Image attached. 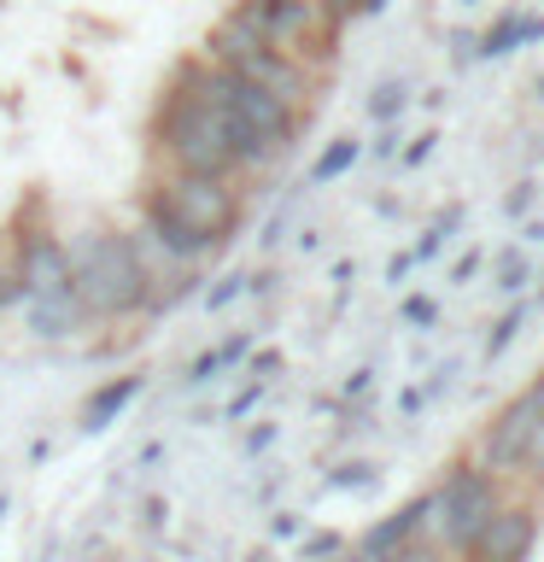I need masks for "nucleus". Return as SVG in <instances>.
Returning a JSON list of instances; mask_svg holds the SVG:
<instances>
[{
    "mask_svg": "<svg viewBox=\"0 0 544 562\" xmlns=\"http://www.w3.org/2000/svg\"><path fill=\"white\" fill-rule=\"evenodd\" d=\"M433 140H439V135H421V140H416V147H404V165H421V158H428V153H433Z\"/></svg>",
    "mask_w": 544,
    "mask_h": 562,
    "instance_id": "nucleus-27",
    "label": "nucleus"
},
{
    "mask_svg": "<svg viewBox=\"0 0 544 562\" xmlns=\"http://www.w3.org/2000/svg\"><path fill=\"white\" fill-rule=\"evenodd\" d=\"M152 140H158V153H165L170 170L235 176V123H228L223 105L188 77V65L175 70V82L165 88V100H158Z\"/></svg>",
    "mask_w": 544,
    "mask_h": 562,
    "instance_id": "nucleus-1",
    "label": "nucleus"
},
{
    "mask_svg": "<svg viewBox=\"0 0 544 562\" xmlns=\"http://www.w3.org/2000/svg\"><path fill=\"white\" fill-rule=\"evenodd\" d=\"M246 346H252V340H246V334H240V340H223V346L200 351V358H193V369H188V381H193V386H205L211 375H217V369L240 363V358H246Z\"/></svg>",
    "mask_w": 544,
    "mask_h": 562,
    "instance_id": "nucleus-17",
    "label": "nucleus"
},
{
    "mask_svg": "<svg viewBox=\"0 0 544 562\" xmlns=\"http://www.w3.org/2000/svg\"><path fill=\"white\" fill-rule=\"evenodd\" d=\"M158 205L170 211L175 223H188L211 252L240 228V193L228 188V176H188V170H165L158 182L147 188Z\"/></svg>",
    "mask_w": 544,
    "mask_h": 562,
    "instance_id": "nucleus-6",
    "label": "nucleus"
},
{
    "mask_svg": "<svg viewBox=\"0 0 544 562\" xmlns=\"http://www.w3.org/2000/svg\"><path fill=\"white\" fill-rule=\"evenodd\" d=\"M544 434V375L526 386V393H515L503 404V416L486 428V446H480V469L503 474V469H521L526 457H533Z\"/></svg>",
    "mask_w": 544,
    "mask_h": 562,
    "instance_id": "nucleus-8",
    "label": "nucleus"
},
{
    "mask_svg": "<svg viewBox=\"0 0 544 562\" xmlns=\"http://www.w3.org/2000/svg\"><path fill=\"white\" fill-rule=\"evenodd\" d=\"M381 562H439V551H433L428 539H410V544H398V551L381 557Z\"/></svg>",
    "mask_w": 544,
    "mask_h": 562,
    "instance_id": "nucleus-21",
    "label": "nucleus"
},
{
    "mask_svg": "<svg viewBox=\"0 0 544 562\" xmlns=\"http://www.w3.org/2000/svg\"><path fill=\"white\" fill-rule=\"evenodd\" d=\"M498 504H503L498 498V474L480 469V463L474 469L463 463L428 492V521H421V533H433V544H445V551H463Z\"/></svg>",
    "mask_w": 544,
    "mask_h": 562,
    "instance_id": "nucleus-7",
    "label": "nucleus"
},
{
    "mask_svg": "<svg viewBox=\"0 0 544 562\" xmlns=\"http://www.w3.org/2000/svg\"><path fill=\"white\" fill-rule=\"evenodd\" d=\"M404 100H410V88H404V82H381L375 94H369V117H375V123H393V117L404 112Z\"/></svg>",
    "mask_w": 544,
    "mask_h": 562,
    "instance_id": "nucleus-18",
    "label": "nucleus"
},
{
    "mask_svg": "<svg viewBox=\"0 0 544 562\" xmlns=\"http://www.w3.org/2000/svg\"><path fill=\"white\" fill-rule=\"evenodd\" d=\"M433 316H439V305H433L428 293H410V299H404V323H421V328H428Z\"/></svg>",
    "mask_w": 544,
    "mask_h": 562,
    "instance_id": "nucleus-20",
    "label": "nucleus"
},
{
    "mask_svg": "<svg viewBox=\"0 0 544 562\" xmlns=\"http://www.w3.org/2000/svg\"><path fill=\"white\" fill-rule=\"evenodd\" d=\"M526 205H533V188H515V193H509V217H521Z\"/></svg>",
    "mask_w": 544,
    "mask_h": 562,
    "instance_id": "nucleus-29",
    "label": "nucleus"
},
{
    "mask_svg": "<svg viewBox=\"0 0 544 562\" xmlns=\"http://www.w3.org/2000/svg\"><path fill=\"white\" fill-rule=\"evenodd\" d=\"M140 393V375H123L112 386H100L94 398H88V434H100V428H112V422L123 416V404H129Z\"/></svg>",
    "mask_w": 544,
    "mask_h": 562,
    "instance_id": "nucleus-14",
    "label": "nucleus"
},
{
    "mask_svg": "<svg viewBox=\"0 0 544 562\" xmlns=\"http://www.w3.org/2000/svg\"><path fill=\"white\" fill-rule=\"evenodd\" d=\"M270 533H275V539H293V533H298V516H275Z\"/></svg>",
    "mask_w": 544,
    "mask_h": 562,
    "instance_id": "nucleus-30",
    "label": "nucleus"
},
{
    "mask_svg": "<svg viewBox=\"0 0 544 562\" xmlns=\"http://www.w3.org/2000/svg\"><path fill=\"white\" fill-rule=\"evenodd\" d=\"M200 59L223 65V70H235V77H246L252 88H263V94H275L293 117H305V112H310V100H316V70L293 65L287 53H275V47H263L258 35L246 30V24H235L228 12L217 18V24H211Z\"/></svg>",
    "mask_w": 544,
    "mask_h": 562,
    "instance_id": "nucleus-5",
    "label": "nucleus"
},
{
    "mask_svg": "<svg viewBox=\"0 0 544 562\" xmlns=\"http://www.w3.org/2000/svg\"><path fill=\"white\" fill-rule=\"evenodd\" d=\"M240 293H246V276H228V281H223V288H217V293H211V299H205V305H211V311H223V305H228V299H240Z\"/></svg>",
    "mask_w": 544,
    "mask_h": 562,
    "instance_id": "nucleus-23",
    "label": "nucleus"
},
{
    "mask_svg": "<svg viewBox=\"0 0 544 562\" xmlns=\"http://www.w3.org/2000/svg\"><path fill=\"white\" fill-rule=\"evenodd\" d=\"M258 393H263V381H252V386H246V393H240L235 404H228V422H240L246 411H252V404H258Z\"/></svg>",
    "mask_w": 544,
    "mask_h": 562,
    "instance_id": "nucleus-24",
    "label": "nucleus"
},
{
    "mask_svg": "<svg viewBox=\"0 0 544 562\" xmlns=\"http://www.w3.org/2000/svg\"><path fill=\"white\" fill-rule=\"evenodd\" d=\"M275 363H281V358H275V351H263V358L252 363V381H263V375H270V369H275Z\"/></svg>",
    "mask_w": 544,
    "mask_h": 562,
    "instance_id": "nucleus-31",
    "label": "nucleus"
},
{
    "mask_svg": "<svg viewBox=\"0 0 544 562\" xmlns=\"http://www.w3.org/2000/svg\"><path fill=\"white\" fill-rule=\"evenodd\" d=\"M533 544H539V509L533 504H498L480 533L456 551V562H526Z\"/></svg>",
    "mask_w": 544,
    "mask_h": 562,
    "instance_id": "nucleus-9",
    "label": "nucleus"
},
{
    "mask_svg": "<svg viewBox=\"0 0 544 562\" xmlns=\"http://www.w3.org/2000/svg\"><path fill=\"white\" fill-rule=\"evenodd\" d=\"M328 7H340V12H345V18H351V0H328Z\"/></svg>",
    "mask_w": 544,
    "mask_h": 562,
    "instance_id": "nucleus-32",
    "label": "nucleus"
},
{
    "mask_svg": "<svg viewBox=\"0 0 544 562\" xmlns=\"http://www.w3.org/2000/svg\"><path fill=\"white\" fill-rule=\"evenodd\" d=\"M393 0H351V18H381Z\"/></svg>",
    "mask_w": 544,
    "mask_h": 562,
    "instance_id": "nucleus-26",
    "label": "nucleus"
},
{
    "mask_svg": "<svg viewBox=\"0 0 544 562\" xmlns=\"http://www.w3.org/2000/svg\"><path fill=\"white\" fill-rule=\"evenodd\" d=\"M140 228H147V235H152L158 246H170V252L182 258V263H200V258L211 252V246H205L200 235H193L188 223H175L170 211H165V205L152 200V193H147V200H140Z\"/></svg>",
    "mask_w": 544,
    "mask_h": 562,
    "instance_id": "nucleus-12",
    "label": "nucleus"
},
{
    "mask_svg": "<svg viewBox=\"0 0 544 562\" xmlns=\"http://www.w3.org/2000/svg\"><path fill=\"white\" fill-rule=\"evenodd\" d=\"M503 288H509V293L526 288V258H509V263H503Z\"/></svg>",
    "mask_w": 544,
    "mask_h": 562,
    "instance_id": "nucleus-25",
    "label": "nucleus"
},
{
    "mask_svg": "<svg viewBox=\"0 0 544 562\" xmlns=\"http://www.w3.org/2000/svg\"><path fill=\"white\" fill-rule=\"evenodd\" d=\"M333 551H340V539H333V533H328V539H310V544H305V557H333Z\"/></svg>",
    "mask_w": 544,
    "mask_h": 562,
    "instance_id": "nucleus-28",
    "label": "nucleus"
},
{
    "mask_svg": "<svg viewBox=\"0 0 544 562\" xmlns=\"http://www.w3.org/2000/svg\"><path fill=\"white\" fill-rule=\"evenodd\" d=\"M188 77L223 105L228 123H235V170H270V165H281V153L298 140V123H305V117H293L275 94H263V88H252L246 77H235V70H223L211 59H193Z\"/></svg>",
    "mask_w": 544,
    "mask_h": 562,
    "instance_id": "nucleus-2",
    "label": "nucleus"
},
{
    "mask_svg": "<svg viewBox=\"0 0 544 562\" xmlns=\"http://www.w3.org/2000/svg\"><path fill=\"white\" fill-rule=\"evenodd\" d=\"M70 299L82 316H129L147 305V276H140L129 235H88L70 246Z\"/></svg>",
    "mask_w": 544,
    "mask_h": 562,
    "instance_id": "nucleus-4",
    "label": "nucleus"
},
{
    "mask_svg": "<svg viewBox=\"0 0 544 562\" xmlns=\"http://www.w3.org/2000/svg\"><path fill=\"white\" fill-rule=\"evenodd\" d=\"M358 140H351V135H340V140H328V147H322V158H316V165H310V182H340V176L351 170V165H358Z\"/></svg>",
    "mask_w": 544,
    "mask_h": 562,
    "instance_id": "nucleus-16",
    "label": "nucleus"
},
{
    "mask_svg": "<svg viewBox=\"0 0 544 562\" xmlns=\"http://www.w3.org/2000/svg\"><path fill=\"white\" fill-rule=\"evenodd\" d=\"M421 521H428V498H410V504H398L386 521H375L363 533V551L369 557H393L398 544H410V539H421Z\"/></svg>",
    "mask_w": 544,
    "mask_h": 562,
    "instance_id": "nucleus-11",
    "label": "nucleus"
},
{
    "mask_svg": "<svg viewBox=\"0 0 544 562\" xmlns=\"http://www.w3.org/2000/svg\"><path fill=\"white\" fill-rule=\"evenodd\" d=\"M521 42H544V18L539 12H503L498 24L474 42V59H503V53L521 47Z\"/></svg>",
    "mask_w": 544,
    "mask_h": 562,
    "instance_id": "nucleus-13",
    "label": "nucleus"
},
{
    "mask_svg": "<svg viewBox=\"0 0 544 562\" xmlns=\"http://www.w3.org/2000/svg\"><path fill=\"white\" fill-rule=\"evenodd\" d=\"M363 481H375V469H369V463H351V469H340V474H328V486H363Z\"/></svg>",
    "mask_w": 544,
    "mask_h": 562,
    "instance_id": "nucleus-22",
    "label": "nucleus"
},
{
    "mask_svg": "<svg viewBox=\"0 0 544 562\" xmlns=\"http://www.w3.org/2000/svg\"><path fill=\"white\" fill-rule=\"evenodd\" d=\"M30 323H35V334H70V323H82V305L70 299V288L42 293V299H35V311H30Z\"/></svg>",
    "mask_w": 544,
    "mask_h": 562,
    "instance_id": "nucleus-15",
    "label": "nucleus"
},
{
    "mask_svg": "<svg viewBox=\"0 0 544 562\" xmlns=\"http://www.w3.org/2000/svg\"><path fill=\"white\" fill-rule=\"evenodd\" d=\"M18 288H24L30 299L42 293H59L70 288V246H59L53 235H24V246H18Z\"/></svg>",
    "mask_w": 544,
    "mask_h": 562,
    "instance_id": "nucleus-10",
    "label": "nucleus"
},
{
    "mask_svg": "<svg viewBox=\"0 0 544 562\" xmlns=\"http://www.w3.org/2000/svg\"><path fill=\"white\" fill-rule=\"evenodd\" d=\"M521 328H526V316H521V311H509V316H503V323H498V334H491V346H486V358H491V363H498V358H503V351H509V340H515V334H521Z\"/></svg>",
    "mask_w": 544,
    "mask_h": 562,
    "instance_id": "nucleus-19",
    "label": "nucleus"
},
{
    "mask_svg": "<svg viewBox=\"0 0 544 562\" xmlns=\"http://www.w3.org/2000/svg\"><path fill=\"white\" fill-rule=\"evenodd\" d=\"M235 24H246L263 47L287 53L293 65L322 70L340 47V24L345 12L328 7V0H235Z\"/></svg>",
    "mask_w": 544,
    "mask_h": 562,
    "instance_id": "nucleus-3",
    "label": "nucleus"
}]
</instances>
